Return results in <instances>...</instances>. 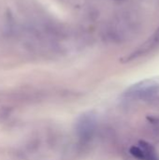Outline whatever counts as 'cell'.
Wrapping results in <instances>:
<instances>
[{
    "label": "cell",
    "mask_w": 159,
    "mask_h": 160,
    "mask_svg": "<svg viewBox=\"0 0 159 160\" xmlns=\"http://www.w3.org/2000/svg\"><path fill=\"white\" fill-rule=\"evenodd\" d=\"M130 154L138 159L148 160L146 153L140 146H133L132 148H130Z\"/></svg>",
    "instance_id": "3"
},
{
    "label": "cell",
    "mask_w": 159,
    "mask_h": 160,
    "mask_svg": "<svg viewBox=\"0 0 159 160\" xmlns=\"http://www.w3.org/2000/svg\"><path fill=\"white\" fill-rule=\"evenodd\" d=\"M95 117L92 114H84L81 118L78 124V130L82 136H87L93 131L95 127Z\"/></svg>",
    "instance_id": "2"
},
{
    "label": "cell",
    "mask_w": 159,
    "mask_h": 160,
    "mask_svg": "<svg viewBox=\"0 0 159 160\" xmlns=\"http://www.w3.org/2000/svg\"><path fill=\"white\" fill-rule=\"evenodd\" d=\"M159 88V83L155 80H146L130 86L125 96L129 98H143L155 94Z\"/></svg>",
    "instance_id": "1"
}]
</instances>
